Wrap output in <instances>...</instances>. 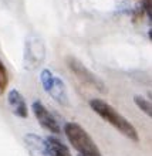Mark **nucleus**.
Here are the masks:
<instances>
[{
    "label": "nucleus",
    "instance_id": "nucleus-11",
    "mask_svg": "<svg viewBox=\"0 0 152 156\" xmlns=\"http://www.w3.org/2000/svg\"><path fill=\"white\" fill-rule=\"evenodd\" d=\"M7 84H9V74H7V70L2 61H0V95L3 94L6 88H7Z\"/></svg>",
    "mask_w": 152,
    "mask_h": 156
},
{
    "label": "nucleus",
    "instance_id": "nucleus-4",
    "mask_svg": "<svg viewBox=\"0 0 152 156\" xmlns=\"http://www.w3.org/2000/svg\"><path fill=\"white\" fill-rule=\"evenodd\" d=\"M66 62L67 67L70 68L74 75L77 78H80L82 82H85L87 85L92 87L98 92H107V87H105V82L101 80L97 74H94L92 71H90L84 64H82L80 60H77L75 57H66Z\"/></svg>",
    "mask_w": 152,
    "mask_h": 156
},
{
    "label": "nucleus",
    "instance_id": "nucleus-8",
    "mask_svg": "<svg viewBox=\"0 0 152 156\" xmlns=\"http://www.w3.org/2000/svg\"><path fill=\"white\" fill-rule=\"evenodd\" d=\"M45 151L49 156H71V152L61 139H58L57 136H47L44 138Z\"/></svg>",
    "mask_w": 152,
    "mask_h": 156
},
{
    "label": "nucleus",
    "instance_id": "nucleus-7",
    "mask_svg": "<svg viewBox=\"0 0 152 156\" xmlns=\"http://www.w3.org/2000/svg\"><path fill=\"white\" fill-rule=\"evenodd\" d=\"M7 102L12 108L13 114L19 118H27L29 116V108L26 105V101L23 98V95L17 90L9 91L7 94Z\"/></svg>",
    "mask_w": 152,
    "mask_h": 156
},
{
    "label": "nucleus",
    "instance_id": "nucleus-6",
    "mask_svg": "<svg viewBox=\"0 0 152 156\" xmlns=\"http://www.w3.org/2000/svg\"><path fill=\"white\" fill-rule=\"evenodd\" d=\"M31 109H33L34 116H36V119H37L38 123L41 125V128L50 131L51 133H60V132H61L60 123H58V121L56 119V116L43 105L41 101H34V102L31 104Z\"/></svg>",
    "mask_w": 152,
    "mask_h": 156
},
{
    "label": "nucleus",
    "instance_id": "nucleus-9",
    "mask_svg": "<svg viewBox=\"0 0 152 156\" xmlns=\"http://www.w3.org/2000/svg\"><path fill=\"white\" fill-rule=\"evenodd\" d=\"M24 144L31 156H49V153L45 151L44 138H41L40 135L27 133V135H24Z\"/></svg>",
    "mask_w": 152,
    "mask_h": 156
},
{
    "label": "nucleus",
    "instance_id": "nucleus-3",
    "mask_svg": "<svg viewBox=\"0 0 152 156\" xmlns=\"http://www.w3.org/2000/svg\"><path fill=\"white\" fill-rule=\"evenodd\" d=\"M40 81H41V85H43L44 91L57 104L63 105V107H67L70 104V101H68V92H67L64 81L60 77H56L49 68H44V70L41 71Z\"/></svg>",
    "mask_w": 152,
    "mask_h": 156
},
{
    "label": "nucleus",
    "instance_id": "nucleus-2",
    "mask_svg": "<svg viewBox=\"0 0 152 156\" xmlns=\"http://www.w3.org/2000/svg\"><path fill=\"white\" fill-rule=\"evenodd\" d=\"M64 133L71 146L80 153V156H103L94 139L80 123L67 122L64 125Z\"/></svg>",
    "mask_w": 152,
    "mask_h": 156
},
{
    "label": "nucleus",
    "instance_id": "nucleus-12",
    "mask_svg": "<svg viewBox=\"0 0 152 156\" xmlns=\"http://www.w3.org/2000/svg\"><path fill=\"white\" fill-rule=\"evenodd\" d=\"M144 9H145V12H147V14L149 16V19H151V0H145Z\"/></svg>",
    "mask_w": 152,
    "mask_h": 156
},
{
    "label": "nucleus",
    "instance_id": "nucleus-5",
    "mask_svg": "<svg viewBox=\"0 0 152 156\" xmlns=\"http://www.w3.org/2000/svg\"><path fill=\"white\" fill-rule=\"evenodd\" d=\"M45 47L40 38H30L26 43L24 51V67L27 70H33L44 61Z\"/></svg>",
    "mask_w": 152,
    "mask_h": 156
},
{
    "label": "nucleus",
    "instance_id": "nucleus-1",
    "mask_svg": "<svg viewBox=\"0 0 152 156\" xmlns=\"http://www.w3.org/2000/svg\"><path fill=\"white\" fill-rule=\"evenodd\" d=\"M90 107L97 115H100L104 121H107L110 125H112V126H114L119 133H122L125 138L131 139L132 142H138V140H139V135H138V131L135 129V126H134L127 118H124V116L121 115L114 107H111L108 102H105L103 99L94 98L90 101Z\"/></svg>",
    "mask_w": 152,
    "mask_h": 156
},
{
    "label": "nucleus",
    "instance_id": "nucleus-10",
    "mask_svg": "<svg viewBox=\"0 0 152 156\" xmlns=\"http://www.w3.org/2000/svg\"><path fill=\"white\" fill-rule=\"evenodd\" d=\"M134 102L138 108H139L142 112H145L148 116H152V109H151V101L148 99H145L144 97H141V95H135L134 97Z\"/></svg>",
    "mask_w": 152,
    "mask_h": 156
}]
</instances>
